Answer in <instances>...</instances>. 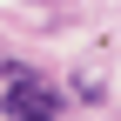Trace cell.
<instances>
[{
    "label": "cell",
    "instance_id": "obj_1",
    "mask_svg": "<svg viewBox=\"0 0 121 121\" xmlns=\"http://www.w3.org/2000/svg\"><path fill=\"white\" fill-rule=\"evenodd\" d=\"M7 108H13V121H54V94H47L40 81H27V74H20L13 94H7Z\"/></svg>",
    "mask_w": 121,
    "mask_h": 121
}]
</instances>
